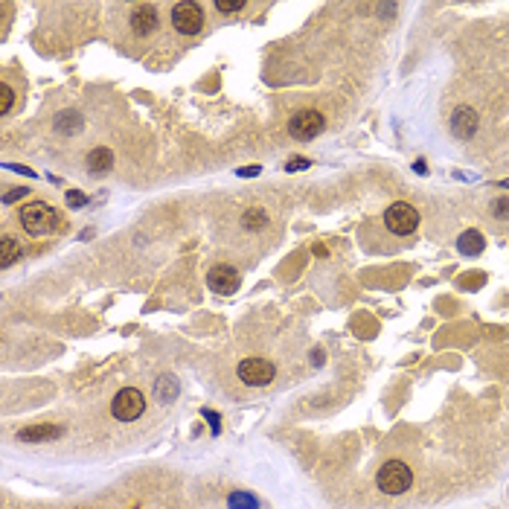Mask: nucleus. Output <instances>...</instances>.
<instances>
[{
  "label": "nucleus",
  "mask_w": 509,
  "mask_h": 509,
  "mask_svg": "<svg viewBox=\"0 0 509 509\" xmlns=\"http://www.w3.org/2000/svg\"><path fill=\"white\" fill-rule=\"evenodd\" d=\"M56 222H58V215H56V210L47 201H32V204H26L21 210V225H24V230L29 236H47V233H53Z\"/></svg>",
  "instance_id": "1"
},
{
  "label": "nucleus",
  "mask_w": 509,
  "mask_h": 509,
  "mask_svg": "<svg viewBox=\"0 0 509 509\" xmlns=\"http://www.w3.org/2000/svg\"><path fill=\"white\" fill-rule=\"evenodd\" d=\"M376 483H379V489L384 495H405L413 486V471L402 460H390V463H384L379 468Z\"/></svg>",
  "instance_id": "2"
},
{
  "label": "nucleus",
  "mask_w": 509,
  "mask_h": 509,
  "mask_svg": "<svg viewBox=\"0 0 509 509\" xmlns=\"http://www.w3.org/2000/svg\"><path fill=\"white\" fill-rule=\"evenodd\" d=\"M384 225L396 236H411L419 227V212L405 201H396V204H390L384 210Z\"/></svg>",
  "instance_id": "3"
},
{
  "label": "nucleus",
  "mask_w": 509,
  "mask_h": 509,
  "mask_svg": "<svg viewBox=\"0 0 509 509\" xmlns=\"http://www.w3.org/2000/svg\"><path fill=\"white\" fill-rule=\"evenodd\" d=\"M143 411H145V396L137 387H123L111 402V413L120 422H134L143 416Z\"/></svg>",
  "instance_id": "4"
},
{
  "label": "nucleus",
  "mask_w": 509,
  "mask_h": 509,
  "mask_svg": "<svg viewBox=\"0 0 509 509\" xmlns=\"http://www.w3.org/2000/svg\"><path fill=\"white\" fill-rule=\"evenodd\" d=\"M172 26L180 35H198L204 29V12L195 0H180L172 6Z\"/></svg>",
  "instance_id": "5"
},
{
  "label": "nucleus",
  "mask_w": 509,
  "mask_h": 509,
  "mask_svg": "<svg viewBox=\"0 0 509 509\" xmlns=\"http://www.w3.org/2000/svg\"><path fill=\"white\" fill-rule=\"evenodd\" d=\"M236 373L247 387H265L277 379V367L268 358H245L236 367Z\"/></svg>",
  "instance_id": "6"
},
{
  "label": "nucleus",
  "mask_w": 509,
  "mask_h": 509,
  "mask_svg": "<svg viewBox=\"0 0 509 509\" xmlns=\"http://www.w3.org/2000/svg\"><path fill=\"white\" fill-rule=\"evenodd\" d=\"M323 125H326L323 114L314 111V108H306V111H297L288 120V134L294 140H314L323 131Z\"/></svg>",
  "instance_id": "7"
},
{
  "label": "nucleus",
  "mask_w": 509,
  "mask_h": 509,
  "mask_svg": "<svg viewBox=\"0 0 509 509\" xmlns=\"http://www.w3.org/2000/svg\"><path fill=\"white\" fill-rule=\"evenodd\" d=\"M239 282H242V277L230 265H212L207 274V285L215 294H233V291H239Z\"/></svg>",
  "instance_id": "8"
},
{
  "label": "nucleus",
  "mask_w": 509,
  "mask_h": 509,
  "mask_svg": "<svg viewBox=\"0 0 509 509\" xmlns=\"http://www.w3.org/2000/svg\"><path fill=\"white\" fill-rule=\"evenodd\" d=\"M131 29H134V35H140V38L152 35L158 29V12H155V6H149V4L134 6V12H131Z\"/></svg>",
  "instance_id": "9"
},
{
  "label": "nucleus",
  "mask_w": 509,
  "mask_h": 509,
  "mask_svg": "<svg viewBox=\"0 0 509 509\" xmlns=\"http://www.w3.org/2000/svg\"><path fill=\"white\" fill-rule=\"evenodd\" d=\"M61 436V428L58 425H26L18 431V440L21 443H50V440H58Z\"/></svg>",
  "instance_id": "10"
},
{
  "label": "nucleus",
  "mask_w": 509,
  "mask_h": 509,
  "mask_svg": "<svg viewBox=\"0 0 509 509\" xmlns=\"http://www.w3.org/2000/svg\"><path fill=\"white\" fill-rule=\"evenodd\" d=\"M451 131L460 140H468L471 134L478 131V114L471 111V108H457V111L451 114Z\"/></svg>",
  "instance_id": "11"
},
{
  "label": "nucleus",
  "mask_w": 509,
  "mask_h": 509,
  "mask_svg": "<svg viewBox=\"0 0 509 509\" xmlns=\"http://www.w3.org/2000/svg\"><path fill=\"white\" fill-rule=\"evenodd\" d=\"M483 247H486V239L480 230H463V236L457 239V250L463 257H478V253H483Z\"/></svg>",
  "instance_id": "12"
},
{
  "label": "nucleus",
  "mask_w": 509,
  "mask_h": 509,
  "mask_svg": "<svg viewBox=\"0 0 509 509\" xmlns=\"http://www.w3.org/2000/svg\"><path fill=\"white\" fill-rule=\"evenodd\" d=\"M111 166H114V152L105 149V145H99V149H93L88 155V172L91 175H105V172H111Z\"/></svg>",
  "instance_id": "13"
},
{
  "label": "nucleus",
  "mask_w": 509,
  "mask_h": 509,
  "mask_svg": "<svg viewBox=\"0 0 509 509\" xmlns=\"http://www.w3.org/2000/svg\"><path fill=\"white\" fill-rule=\"evenodd\" d=\"M180 393V384L175 376H160L155 381V399L158 402H175V396Z\"/></svg>",
  "instance_id": "14"
},
{
  "label": "nucleus",
  "mask_w": 509,
  "mask_h": 509,
  "mask_svg": "<svg viewBox=\"0 0 509 509\" xmlns=\"http://www.w3.org/2000/svg\"><path fill=\"white\" fill-rule=\"evenodd\" d=\"M56 131H61V134H67V137L79 134V131H82V114H76V111H61V114L56 117Z\"/></svg>",
  "instance_id": "15"
},
{
  "label": "nucleus",
  "mask_w": 509,
  "mask_h": 509,
  "mask_svg": "<svg viewBox=\"0 0 509 509\" xmlns=\"http://www.w3.org/2000/svg\"><path fill=\"white\" fill-rule=\"evenodd\" d=\"M18 257H21V245H18L12 236L0 239V268H9Z\"/></svg>",
  "instance_id": "16"
},
{
  "label": "nucleus",
  "mask_w": 509,
  "mask_h": 509,
  "mask_svg": "<svg viewBox=\"0 0 509 509\" xmlns=\"http://www.w3.org/2000/svg\"><path fill=\"white\" fill-rule=\"evenodd\" d=\"M265 225H268V215H265L262 207H253V210H247V212L242 215V227H245V230H262Z\"/></svg>",
  "instance_id": "17"
},
{
  "label": "nucleus",
  "mask_w": 509,
  "mask_h": 509,
  "mask_svg": "<svg viewBox=\"0 0 509 509\" xmlns=\"http://www.w3.org/2000/svg\"><path fill=\"white\" fill-rule=\"evenodd\" d=\"M227 506H230V509H259V500L253 498L250 492H230Z\"/></svg>",
  "instance_id": "18"
},
{
  "label": "nucleus",
  "mask_w": 509,
  "mask_h": 509,
  "mask_svg": "<svg viewBox=\"0 0 509 509\" xmlns=\"http://www.w3.org/2000/svg\"><path fill=\"white\" fill-rule=\"evenodd\" d=\"M215 9L222 15H236L245 9V0H215Z\"/></svg>",
  "instance_id": "19"
},
{
  "label": "nucleus",
  "mask_w": 509,
  "mask_h": 509,
  "mask_svg": "<svg viewBox=\"0 0 509 509\" xmlns=\"http://www.w3.org/2000/svg\"><path fill=\"white\" fill-rule=\"evenodd\" d=\"M67 207L70 210H82V207H88V195L85 192H79V190H67Z\"/></svg>",
  "instance_id": "20"
},
{
  "label": "nucleus",
  "mask_w": 509,
  "mask_h": 509,
  "mask_svg": "<svg viewBox=\"0 0 509 509\" xmlns=\"http://www.w3.org/2000/svg\"><path fill=\"white\" fill-rule=\"evenodd\" d=\"M12 102H15V93L9 85H0V114H9L12 111Z\"/></svg>",
  "instance_id": "21"
},
{
  "label": "nucleus",
  "mask_w": 509,
  "mask_h": 509,
  "mask_svg": "<svg viewBox=\"0 0 509 509\" xmlns=\"http://www.w3.org/2000/svg\"><path fill=\"white\" fill-rule=\"evenodd\" d=\"M309 166H312L309 158H291V160L285 163V172H297V169H309Z\"/></svg>",
  "instance_id": "22"
},
{
  "label": "nucleus",
  "mask_w": 509,
  "mask_h": 509,
  "mask_svg": "<svg viewBox=\"0 0 509 509\" xmlns=\"http://www.w3.org/2000/svg\"><path fill=\"white\" fill-rule=\"evenodd\" d=\"M26 192H29L26 187H18V190H9V192L4 195V204H12V201H21V198H24Z\"/></svg>",
  "instance_id": "23"
},
{
  "label": "nucleus",
  "mask_w": 509,
  "mask_h": 509,
  "mask_svg": "<svg viewBox=\"0 0 509 509\" xmlns=\"http://www.w3.org/2000/svg\"><path fill=\"white\" fill-rule=\"evenodd\" d=\"M509 215V198L495 201V218H506Z\"/></svg>",
  "instance_id": "24"
},
{
  "label": "nucleus",
  "mask_w": 509,
  "mask_h": 509,
  "mask_svg": "<svg viewBox=\"0 0 509 509\" xmlns=\"http://www.w3.org/2000/svg\"><path fill=\"white\" fill-rule=\"evenodd\" d=\"M204 416H207V422H210L212 433H218V431H222V422H218V413H215V411H204Z\"/></svg>",
  "instance_id": "25"
},
{
  "label": "nucleus",
  "mask_w": 509,
  "mask_h": 509,
  "mask_svg": "<svg viewBox=\"0 0 509 509\" xmlns=\"http://www.w3.org/2000/svg\"><path fill=\"white\" fill-rule=\"evenodd\" d=\"M259 172H262L259 166H242L236 175H239V178H253V175H259Z\"/></svg>",
  "instance_id": "26"
},
{
  "label": "nucleus",
  "mask_w": 509,
  "mask_h": 509,
  "mask_svg": "<svg viewBox=\"0 0 509 509\" xmlns=\"http://www.w3.org/2000/svg\"><path fill=\"white\" fill-rule=\"evenodd\" d=\"M9 169H15V172H21V175H29V178L35 175V172H32V169H26V166H9Z\"/></svg>",
  "instance_id": "27"
},
{
  "label": "nucleus",
  "mask_w": 509,
  "mask_h": 509,
  "mask_svg": "<svg viewBox=\"0 0 509 509\" xmlns=\"http://www.w3.org/2000/svg\"><path fill=\"white\" fill-rule=\"evenodd\" d=\"M498 187H503V190H509V178H506V180H498Z\"/></svg>",
  "instance_id": "28"
}]
</instances>
